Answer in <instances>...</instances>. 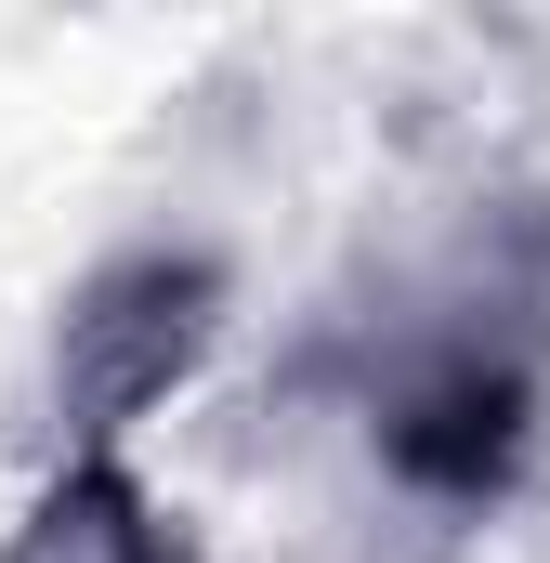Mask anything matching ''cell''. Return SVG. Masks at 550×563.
<instances>
[{
	"instance_id": "6da1fadb",
	"label": "cell",
	"mask_w": 550,
	"mask_h": 563,
	"mask_svg": "<svg viewBox=\"0 0 550 563\" xmlns=\"http://www.w3.org/2000/svg\"><path fill=\"white\" fill-rule=\"evenodd\" d=\"M223 341V263L210 250H132L106 276H79L66 328H53V420H66V472H106L119 432L157 420Z\"/></svg>"
},
{
	"instance_id": "7a4b0ae2",
	"label": "cell",
	"mask_w": 550,
	"mask_h": 563,
	"mask_svg": "<svg viewBox=\"0 0 550 563\" xmlns=\"http://www.w3.org/2000/svg\"><path fill=\"white\" fill-rule=\"evenodd\" d=\"M381 472L432 511H498L538 445V341L525 328H446L381 394Z\"/></svg>"
}]
</instances>
